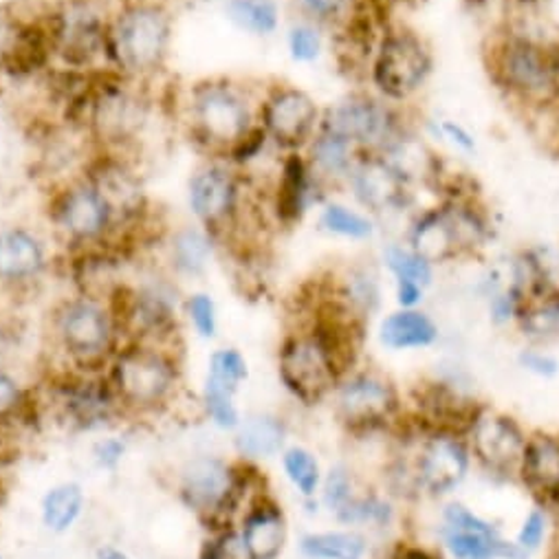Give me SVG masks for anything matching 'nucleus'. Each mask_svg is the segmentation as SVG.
<instances>
[{
    "label": "nucleus",
    "instance_id": "a18cd8bd",
    "mask_svg": "<svg viewBox=\"0 0 559 559\" xmlns=\"http://www.w3.org/2000/svg\"><path fill=\"white\" fill-rule=\"evenodd\" d=\"M443 526L445 528H454V531H469V533H478V535H502V531L498 528L496 522L483 518L480 513H476L474 509H469L467 504L454 500L448 502L443 507Z\"/></svg>",
    "mask_w": 559,
    "mask_h": 559
},
{
    "label": "nucleus",
    "instance_id": "c85d7f7f",
    "mask_svg": "<svg viewBox=\"0 0 559 559\" xmlns=\"http://www.w3.org/2000/svg\"><path fill=\"white\" fill-rule=\"evenodd\" d=\"M43 394L25 385L12 370L0 368V432L36 430L43 421Z\"/></svg>",
    "mask_w": 559,
    "mask_h": 559
},
{
    "label": "nucleus",
    "instance_id": "7ed1b4c3",
    "mask_svg": "<svg viewBox=\"0 0 559 559\" xmlns=\"http://www.w3.org/2000/svg\"><path fill=\"white\" fill-rule=\"evenodd\" d=\"M175 16L168 0H119L106 32V69L153 84L173 56Z\"/></svg>",
    "mask_w": 559,
    "mask_h": 559
},
{
    "label": "nucleus",
    "instance_id": "09e8293b",
    "mask_svg": "<svg viewBox=\"0 0 559 559\" xmlns=\"http://www.w3.org/2000/svg\"><path fill=\"white\" fill-rule=\"evenodd\" d=\"M518 364H520V368L524 372H528V374H533L537 379H552L559 372V361L550 353L539 348V346L524 348L520 353V357H518Z\"/></svg>",
    "mask_w": 559,
    "mask_h": 559
},
{
    "label": "nucleus",
    "instance_id": "a19ab883",
    "mask_svg": "<svg viewBox=\"0 0 559 559\" xmlns=\"http://www.w3.org/2000/svg\"><path fill=\"white\" fill-rule=\"evenodd\" d=\"M183 320L190 324L194 335L203 342H214L218 335V305L207 292H190L183 296L181 307Z\"/></svg>",
    "mask_w": 559,
    "mask_h": 559
},
{
    "label": "nucleus",
    "instance_id": "f257e3e1",
    "mask_svg": "<svg viewBox=\"0 0 559 559\" xmlns=\"http://www.w3.org/2000/svg\"><path fill=\"white\" fill-rule=\"evenodd\" d=\"M260 88L236 78H203L186 88L179 112L190 142L205 159L225 162L258 128Z\"/></svg>",
    "mask_w": 559,
    "mask_h": 559
},
{
    "label": "nucleus",
    "instance_id": "f03ea898",
    "mask_svg": "<svg viewBox=\"0 0 559 559\" xmlns=\"http://www.w3.org/2000/svg\"><path fill=\"white\" fill-rule=\"evenodd\" d=\"M493 84L515 104L548 108L559 97V32L507 25L487 49Z\"/></svg>",
    "mask_w": 559,
    "mask_h": 559
},
{
    "label": "nucleus",
    "instance_id": "dca6fc26",
    "mask_svg": "<svg viewBox=\"0 0 559 559\" xmlns=\"http://www.w3.org/2000/svg\"><path fill=\"white\" fill-rule=\"evenodd\" d=\"M409 123L401 106L381 99L374 93H353L322 108V130H329L361 153H381Z\"/></svg>",
    "mask_w": 559,
    "mask_h": 559
},
{
    "label": "nucleus",
    "instance_id": "2eb2a0df",
    "mask_svg": "<svg viewBox=\"0 0 559 559\" xmlns=\"http://www.w3.org/2000/svg\"><path fill=\"white\" fill-rule=\"evenodd\" d=\"M322 123L318 99L289 82L262 86L258 104V126L277 153H302Z\"/></svg>",
    "mask_w": 559,
    "mask_h": 559
},
{
    "label": "nucleus",
    "instance_id": "a878e982",
    "mask_svg": "<svg viewBox=\"0 0 559 559\" xmlns=\"http://www.w3.org/2000/svg\"><path fill=\"white\" fill-rule=\"evenodd\" d=\"M231 443L238 461L258 465L285 452L289 445V426L283 416L273 412L245 414L231 435Z\"/></svg>",
    "mask_w": 559,
    "mask_h": 559
},
{
    "label": "nucleus",
    "instance_id": "4468645a",
    "mask_svg": "<svg viewBox=\"0 0 559 559\" xmlns=\"http://www.w3.org/2000/svg\"><path fill=\"white\" fill-rule=\"evenodd\" d=\"M335 416L353 437H370L403 426L405 405L396 383L372 370H350L333 392Z\"/></svg>",
    "mask_w": 559,
    "mask_h": 559
},
{
    "label": "nucleus",
    "instance_id": "473e14b6",
    "mask_svg": "<svg viewBox=\"0 0 559 559\" xmlns=\"http://www.w3.org/2000/svg\"><path fill=\"white\" fill-rule=\"evenodd\" d=\"M318 227L320 231L344 240H370L377 234V223L368 212L337 199H326L320 205Z\"/></svg>",
    "mask_w": 559,
    "mask_h": 559
},
{
    "label": "nucleus",
    "instance_id": "b1692460",
    "mask_svg": "<svg viewBox=\"0 0 559 559\" xmlns=\"http://www.w3.org/2000/svg\"><path fill=\"white\" fill-rule=\"evenodd\" d=\"M518 480L539 507L559 509V435H528Z\"/></svg>",
    "mask_w": 559,
    "mask_h": 559
},
{
    "label": "nucleus",
    "instance_id": "2f4dec72",
    "mask_svg": "<svg viewBox=\"0 0 559 559\" xmlns=\"http://www.w3.org/2000/svg\"><path fill=\"white\" fill-rule=\"evenodd\" d=\"M515 326L533 346L555 342L559 337V287L528 298L518 313Z\"/></svg>",
    "mask_w": 559,
    "mask_h": 559
},
{
    "label": "nucleus",
    "instance_id": "4d7b16f0",
    "mask_svg": "<svg viewBox=\"0 0 559 559\" xmlns=\"http://www.w3.org/2000/svg\"><path fill=\"white\" fill-rule=\"evenodd\" d=\"M0 559H5V557H3V555H0Z\"/></svg>",
    "mask_w": 559,
    "mask_h": 559
},
{
    "label": "nucleus",
    "instance_id": "c03bdc74",
    "mask_svg": "<svg viewBox=\"0 0 559 559\" xmlns=\"http://www.w3.org/2000/svg\"><path fill=\"white\" fill-rule=\"evenodd\" d=\"M302 19L320 27H340L359 0H296Z\"/></svg>",
    "mask_w": 559,
    "mask_h": 559
},
{
    "label": "nucleus",
    "instance_id": "cd10ccee",
    "mask_svg": "<svg viewBox=\"0 0 559 559\" xmlns=\"http://www.w3.org/2000/svg\"><path fill=\"white\" fill-rule=\"evenodd\" d=\"M313 175L324 183L326 190L346 186L361 151L355 148L346 139L329 132L318 130V134L311 139L309 146L302 151Z\"/></svg>",
    "mask_w": 559,
    "mask_h": 559
},
{
    "label": "nucleus",
    "instance_id": "9d476101",
    "mask_svg": "<svg viewBox=\"0 0 559 559\" xmlns=\"http://www.w3.org/2000/svg\"><path fill=\"white\" fill-rule=\"evenodd\" d=\"M126 342L181 346V307L177 280L162 266L139 283H117L104 298Z\"/></svg>",
    "mask_w": 559,
    "mask_h": 559
},
{
    "label": "nucleus",
    "instance_id": "a211bd4d",
    "mask_svg": "<svg viewBox=\"0 0 559 559\" xmlns=\"http://www.w3.org/2000/svg\"><path fill=\"white\" fill-rule=\"evenodd\" d=\"M53 269L49 238L25 223L0 225V294L25 298L36 294Z\"/></svg>",
    "mask_w": 559,
    "mask_h": 559
},
{
    "label": "nucleus",
    "instance_id": "79ce46f5",
    "mask_svg": "<svg viewBox=\"0 0 559 559\" xmlns=\"http://www.w3.org/2000/svg\"><path fill=\"white\" fill-rule=\"evenodd\" d=\"M287 51L296 64H313L324 53L322 27L300 19L287 29Z\"/></svg>",
    "mask_w": 559,
    "mask_h": 559
},
{
    "label": "nucleus",
    "instance_id": "f3484780",
    "mask_svg": "<svg viewBox=\"0 0 559 559\" xmlns=\"http://www.w3.org/2000/svg\"><path fill=\"white\" fill-rule=\"evenodd\" d=\"M416 430L407 439V456L418 496L448 498L469 476L474 459L463 435Z\"/></svg>",
    "mask_w": 559,
    "mask_h": 559
},
{
    "label": "nucleus",
    "instance_id": "5fc2aeb1",
    "mask_svg": "<svg viewBox=\"0 0 559 559\" xmlns=\"http://www.w3.org/2000/svg\"><path fill=\"white\" fill-rule=\"evenodd\" d=\"M177 3H183L188 8H201V5H210L214 0H177Z\"/></svg>",
    "mask_w": 559,
    "mask_h": 559
},
{
    "label": "nucleus",
    "instance_id": "ea45409f",
    "mask_svg": "<svg viewBox=\"0 0 559 559\" xmlns=\"http://www.w3.org/2000/svg\"><path fill=\"white\" fill-rule=\"evenodd\" d=\"M359 491H361V487L357 483L355 472L348 465L337 463L329 472H324L318 502H320V507H324L335 518L346 504H350V500Z\"/></svg>",
    "mask_w": 559,
    "mask_h": 559
},
{
    "label": "nucleus",
    "instance_id": "bb28decb",
    "mask_svg": "<svg viewBox=\"0 0 559 559\" xmlns=\"http://www.w3.org/2000/svg\"><path fill=\"white\" fill-rule=\"evenodd\" d=\"M441 337L439 324L424 309H394L379 322L377 340L392 353L432 348Z\"/></svg>",
    "mask_w": 559,
    "mask_h": 559
},
{
    "label": "nucleus",
    "instance_id": "0eeeda50",
    "mask_svg": "<svg viewBox=\"0 0 559 559\" xmlns=\"http://www.w3.org/2000/svg\"><path fill=\"white\" fill-rule=\"evenodd\" d=\"M45 212L53 238L69 255L108 249L121 258H130L108 199L82 170L60 179L51 188Z\"/></svg>",
    "mask_w": 559,
    "mask_h": 559
},
{
    "label": "nucleus",
    "instance_id": "3c124183",
    "mask_svg": "<svg viewBox=\"0 0 559 559\" xmlns=\"http://www.w3.org/2000/svg\"><path fill=\"white\" fill-rule=\"evenodd\" d=\"M426 292L424 287H418L414 283H394V302L396 309H421L424 300H426Z\"/></svg>",
    "mask_w": 559,
    "mask_h": 559
},
{
    "label": "nucleus",
    "instance_id": "8fccbe9b",
    "mask_svg": "<svg viewBox=\"0 0 559 559\" xmlns=\"http://www.w3.org/2000/svg\"><path fill=\"white\" fill-rule=\"evenodd\" d=\"M439 128V134L445 139V142H450L454 148L472 155L476 153V136L461 123V121H454V119H441L437 123Z\"/></svg>",
    "mask_w": 559,
    "mask_h": 559
},
{
    "label": "nucleus",
    "instance_id": "6ab92c4d",
    "mask_svg": "<svg viewBox=\"0 0 559 559\" xmlns=\"http://www.w3.org/2000/svg\"><path fill=\"white\" fill-rule=\"evenodd\" d=\"M465 441L478 467L491 476L518 480L528 435L513 416L483 403L465 432Z\"/></svg>",
    "mask_w": 559,
    "mask_h": 559
},
{
    "label": "nucleus",
    "instance_id": "6e6d98bb",
    "mask_svg": "<svg viewBox=\"0 0 559 559\" xmlns=\"http://www.w3.org/2000/svg\"><path fill=\"white\" fill-rule=\"evenodd\" d=\"M469 3H474V5H478V3H485V0H469Z\"/></svg>",
    "mask_w": 559,
    "mask_h": 559
},
{
    "label": "nucleus",
    "instance_id": "37998d69",
    "mask_svg": "<svg viewBox=\"0 0 559 559\" xmlns=\"http://www.w3.org/2000/svg\"><path fill=\"white\" fill-rule=\"evenodd\" d=\"M199 559H255L236 524L207 531Z\"/></svg>",
    "mask_w": 559,
    "mask_h": 559
},
{
    "label": "nucleus",
    "instance_id": "20e7f679",
    "mask_svg": "<svg viewBox=\"0 0 559 559\" xmlns=\"http://www.w3.org/2000/svg\"><path fill=\"white\" fill-rule=\"evenodd\" d=\"M269 493L258 465L203 454L190 459L177 474V496L205 531L238 524L245 509Z\"/></svg>",
    "mask_w": 559,
    "mask_h": 559
},
{
    "label": "nucleus",
    "instance_id": "7c9ffc66",
    "mask_svg": "<svg viewBox=\"0 0 559 559\" xmlns=\"http://www.w3.org/2000/svg\"><path fill=\"white\" fill-rule=\"evenodd\" d=\"M368 535L359 528H331L302 535L300 552L307 559H366Z\"/></svg>",
    "mask_w": 559,
    "mask_h": 559
},
{
    "label": "nucleus",
    "instance_id": "c9c22d12",
    "mask_svg": "<svg viewBox=\"0 0 559 559\" xmlns=\"http://www.w3.org/2000/svg\"><path fill=\"white\" fill-rule=\"evenodd\" d=\"M396 518V509L392 504L390 498L377 493V491H359L350 504H346L337 515L335 520L342 524V526H348V528H390L392 522Z\"/></svg>",
    "mask_w": 559,
    "mask_h": 559
},
{
    "label": "nucleus",
    "instance_id": "39448f33",
    "mask_svg": "<svg viewBox=\"0 0 559 559\" xmlns=\"http://www.w3.org/2000/svg\"><path fill=\"white\" fill-rule=\"evenodd\" d=\"M181 346L123 342L110 359L106 379L126 418H151L170 412L183 392Z\"/></svg>",
    "mask_w": 559,
    "mask_h": 559
},
{
    "label": "nucleus",
    "instance_id": "f704fd0d",
    "mask_svg": "<svg viewBox=\"0 0 559 559\" xmlns=\"http://www.w3.org/2000/svg\"><path fill=\"white\" fill-rule=\"evenodd\" d=\"M280 463H283L285 478L296 489V493L307 504L320 507L318 496H320L324 469L318 454L305 445H287L285 452L280 454Z\"/></svg>",
    "mask_w": 559,
    "mask_h": 559
},
{
    "label": "nucleus",
    "instance_id": "4be33fe9",
    "mask_svg": "<svg viewBox=\"0 0 559 559\" xmlns=\"http://www.w3.org/2000/svg\"><path fill=\"white\" fill-rule=\"evenodd\" d=\"M480 405L454 381L435 379L418 388L409 424L426 432H456L465 437Z\"/></svg>",
    "mask_w": 559,
    "mask_h": 559
},
{
    "label": "nucleus",
    "instance_id": "ddd939ff",
    "mask_svg": "<svg viewBox=\"0 0 559 559\" xmlns=\"http://www.w3.org/2000/svg\"><path fill=\"white\" fill-rule=\"evenodd\" d=\"M108 19L102 0H56L45 12L56 62L69 71L106 69Z\"/></svg>",
    "mask_w": 559,
    "mask_h": 559
},
{
    "label": "nucleus",
    "instance_id": "423d86ee",
    "mask_svg": "<svg viewBox=\"0 0 559 559\" xmlns=\"http://www.w3.org/2000/svg\"><path fill=\"white\" fill-rule=\"evenodd\" d=\"M53 370L104 372L126 342L121 329L99 296L75 292L58 300L47 324Z\"/></svg>",
    "mask_w": 559,
    "mask_h": 559
},
{
    "label": "nucleus",
    "instance_id": "f8f14e48",
    "mask_svg": "<svg viewBox=\"0 0 559 559\" xmlns=\"http://www.w3.org/2000/svg\"><path fill=\"white\" fill-rule=\"evenodd\" d=\"M40 394L45 409L73 432H106L126 418L106 372L51 370Z\"/></svg>",
    "mask_w": 559,
    "mask_h": 559
},
{
    "label": "nucleus",
    "instance_id": "412c9836",
    "mask_svg": "<svg viewBox=\"0 0 559 559\" xmlns=\"http://www.w3.org/2000/svg\"><path fill=\"white\" fill-rule=\"evenodd\" d=\"M346 188L357 207L374 216H388L405 210L412 201V186L396 173V168L377 153H361Z\"/></svg>",
    "mask_w": 559,
    "mask_h": 559
},
{
    "label": "nucleus",
    "instance_id": "4c0bfd02",
    "mask_svg": "<svg viewBox=\"0 0 559 559\" xmlns=\"http://www.w3.org/2000/svg\"><path fill=\"white\" fill-rule=\"evenodd\" d=\"M236 392L203 383L199 396V409L205 421H210L218 432L234 435L242 421V412L236 403Z\"/></svg>",
    "mask_w": 559,
    "mask_h": 559
},
{
    "label": "nucleus",
    "instance_id": "aec40b11",
    "mask_svg": "<svg viewBox=\"0 0 559 559\" xmlns=\"http://www.w3.org/2000/svg\"><path fill=\"white\" fill-rule=\"evenodd\" d=\"M326 192L329 190L313 175L305 153H285L277 157L275 177L266 190V207L280 229H294L311 214V210L329 199Z\"/></svg>",
    "mask_w": 559,
    "mask_h": 559
},
{
    "label": "nucleus",
    "instance_id": "de8ad7c7",
    "mask_svg": "<svg viewBox=\"0 0 559 559\" xmlns=\"http://www.w3.org/2000/svg\"><path fill=\"white\" fill-rule=\"evenodd\" d=\"M128 454V441L117 435H106L93 443L91 456L97 469L117 472Z\"/></svg>",
    "mask_w": 559,
    "mask_h": 559
},
{
    "label": "nucleus",
    "instance_id": "1a4fd4ad",
    "mask_svg": "<svg viewBox=\"0 0 559 559\" xmlns=\"http://www.w3.org/2000/svg\"><path fill=\"white\" fill-rule=\"evenodd\" d=\"M493 234L487 210L472 192H445L418 214L407 229V245L435 266L476 255Z\"/></svg>",
    "mask_w": 559,
    "mask_h": 559
},
{
    "label": "nucleus",
    "instance_id": "393cba45",
    "mask_svg": "<svg viewBox=\"0 0 559 559\" xmlns=\"http://www.w3.org/2000/svg\"><path fill=\"white\" fill-rule=\"evenodd\" d=\"M255 559H280L289 544V518L271 493L253 500L236 524Z\"/></svg>",
    "mask_w": 559,
    "mask_h": 559
},
{
    "label": "nucleus",
    "instance_id": "e433bc0d",
    "mask_svg": "<svg viewBox=\"0 0 559 559\" xmlns=\"http://www.w3.org/2000/svg\"><path fill=\"white\" fill-rule=\"evenodd\" d=\"M383 264L396 283H414L430 289L435 283V264L416 253L407 242H392L383 249Z\"/></svg>",
    "mask_w": 559,
    "mask_h": 559
},
{
    "label": "nucleus",
    "instance_id": "603ef678",
    "mask_svg": "<svg viewBox=\"0 0 559 559\" xmlns=\"http://www.w3.org/2000/svg\"><path fill=\"white\" fill-rule=\"evenodd\" d=\"M390 559H445L443 552L428 548L424 544H409V542H401L394 546V550L390 552Z\"/></svg>",
    "mask_w": 559,
    "mask_h": 559
},
{
    "label": "nucleus",
    "instance_id": "5701e85b",
    "mask_svg": "<svg viewBox=\"0 0 559 559\" xmlns=\"http://www.w3.org/2000/svg\"><path fill=\"white\" fill-rule=\"evenodd\" d=\"M159 245L164 249V269L177 283H194L205 277L221 249L216 238L197 223L168 229Z\"/></svg>",
    "mask_w": 559,
    "mask_h": 559
},
{
    "label": "nucleus",
    "instance_id": "c756f323",
    "mask_svg": "<svg viewBox=\"0 0 559 559\" xmlns=\"http://www.w3.org/2000/svg\"><path fill=\"white\" fill-rule=\"evenodd\" d=\"M86 493L80 483L67 480L49 487L40 500V522L53 535L69 533L84 515Z\"/></svg>",
    "mask_w": 559,
    "mask_h": 559
},
{
    "label": "nucleus",
    "instance_id": "6e6552de",
    "mask_svg": "<svg viewBox=\"0 0 559 559\" xmlns=\"http://www.w3.org/2000/svg\"><path fill=\"white\" fill-rule=\"evenodd\" d=\"M186 201L194 223L205 227L221 249H245L247 225L253 221L247 173L221 159H205L190 173Z\"/></svg>",
    "mask_w": 559,
    "mask_h": 559
},
{
    "label": "nucleus",
    "instance_id": "864d4df0",
    "mask_svg": "<svg viewBox=\"0 0 559 559\" xmlns=\"http://www.w3.org/2000/svg\"><path fill=\"white\" fill-rule=\"evenodd\" d=\"M97 559H132V557L117 546H102L97 550Z\"/></svg>",
    "mask_w": 559,
    "mask_h": 559
},
{
    "label": "nucleus",
    "instance_id": "49530a36",
    "mask_svg": "<svg viewBox=\"0 0 559 559\" xmlns=\"http://www.w3.org/2000/svg\"><path fill=\"white\" fill-rule=\"evenodd\" d=\"M548 526H550V518H548V509L544 507H533L520 522L518 533L513 537V542L531 557L533 552H537L546 537H548Z\"/></svg>",
    "mask_w": 559,
    "mask_h": 559
},
{
    "label": "nucleus",
    "instance_id": "58836bf2",
    "mask_svg": "<svg viewBox=\"0 0 559 559\" xmlns=\"http://www.w3.org/2000/svg\"><path fill=\"white\" fill-rule=\"evenodd\" d=\"M247 379H249V361L238 348L225 346V348H216L210 355L203 383L225 388L238 394L240 388L247 383Z\"/></svg>",
    "mask_w": 559,
    "mask_h": 559
},
{
    "label": "nucleus",
    "instance_id": "9b49d317",
    "mask_svg": "<svg viewBox=\"0 0 559 559\" xmlns=\"http://www.w3.org/2000/svg\"><path fill=\"white\" fill-rule=\"evenodd\" d=\"M435 71V53L426 38L405 27H385L368 60V82L381 99L403 106L426 88Z\"/></svg>",
    "mask_w": 559,
    "mask_h": 559
},
{
    "label": "nucleus",
    "instance_id": "72a5a7b5",
    "mask_svg": "<svg viewBox=\"0 0 559 559\" xmlns=\"http://www.w3.org/2000/svg\"><path fill=\"white\" fill-rule=\"evenodd\" d=\"M225 19L251 38H271L280 29L277 0H225Z\"/></svg>",
    "mask_w": 559,
    "mask_h": 559
}]
</instances>
